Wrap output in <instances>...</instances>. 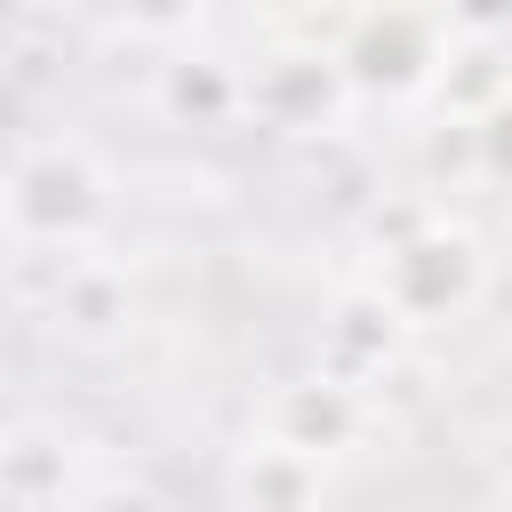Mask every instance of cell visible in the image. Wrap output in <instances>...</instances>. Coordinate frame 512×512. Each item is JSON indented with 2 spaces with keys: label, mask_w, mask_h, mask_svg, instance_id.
<instances>
[{
  "label": "cell",
  "mask_w": 512,
  "mask_h": 512,
  "mask_svg": "<svg viewBox=\"0 0 512 512\" xmlns=\"http://www.w3.org/2000/svg\"><path fill=\"white\" fill-rule=\"evenodd\" d=\"M104 192H112V176L96 168V152L88 144H32V152H16L8 160V176H0V224L16 232V248H32V256H72L88 232H96V216H104Z\"/></svg>",
  "instance_id": "6da1fadb"
},
{
  "label": "cell",
  "mask_w": 512,
  "mask_h": 512,
  "mask_svg": "<svg viewBox=\"0 0 512 512\" xmlns=\"http://www.w3.org/2000/svg\"><path fill=\"white\" fill-rule=\"evenodd\" d=\"M480 280H488V256H480V240H472L464 224H416V232H400V240L376 256V272H368V288L392 304L400 328H440V320H456V312L480 296Z\"/></svg>",
  "instance_id": "7a4b0ae2"
},
{
  "label": "cell",
  "mask_w": 512,
  "mask_h": 512,
  "mask_svg": "<svg viewBox=\"0 0 512 512\" xmlns=\"http://www.w3.org/2000/svg\"><path fill=\"white\" fill-rule=\"evenodd\" d=\"M264 432L328 464V456H344V448L368 432V392H360L352 376H296V384H280V392H272Z\"/></svg>",
  "instance_id": "3957f363"
},
{
  "label": "cell",
  "mask_w": 512,
  "mask_h": 512,
  "mask_svg": "<svg viewBox=\"0 0 512 512\" xmlns=\"http://www.w3.org/2000/svg\"><path fill=\"white\" fill-rule=\"evenodd\" d=\"M224 496L232 512H328V464L272 432H248L240 456L224 464Z\"/></svg>",
  "instance_id": "277c9868"
},
{
  "label": "cell",
  "mask_w": 512,
  "mask_h": 512,
  "mask_svg": "<svg viewBox=\"0 0 512 512\" xmlns=\"http://www.w3.org/2000/svg\"><path fill=\"white\" fill-rule=\"evenodd\" d=\"M48 312H56L64 336H80V344H112V336L136 320V296H128V280H120L104 256H80V248H72L64 272H56Z\"/></svg>",
  "instance_id": "5b68a950"
},
{
  "label": "cell",
  "mask_w": 512,
  "mask_h": 512,
  "mask_svg": "<svg viewBox=\"0 0 512 512\" xmlns=\"http://www.w3.org/2000/svg\"><path fill=\"white\" fill-rule=\"evenodd\" d=\"M160 96H168V112H176V120H192V128H200V120H216V112H232V104L248 96V80H240L232 64H216V56H200V64L184 56V64H168V80H160Z\"/></svg>",
  "instance_id": "8992f818"
},
{
  "label": "cell",
  "mask_w": 512,
  "mask_h": 512,
  "mask_svg": "<svg viewBox=\"0 0 512 512\" xmlns=\"http://www.w3.org/2000/svg\"><path fill=\"white\" fill-rule=\"evenodd\" d=\"M472 144H480V176L512 184V96H496L488 112H472Z\"/></svg>",
  "instance_id": "52a82bcc"
},
{
  "label": "cell",
  "mask_w": 512,
  "mask_h": 512,
  "mask_svg": "<svg viewBox=\"0 0 512 512\" xmlns=\"http://www.w3.org/2000/svg\"><path fill=\"white\" fill-rule=\"evenodd\" d=\"M64 512H168L152 488H96V496H72Z\"/></svg>",
  "instance_id": "ba28073f"
}]
</instances>
